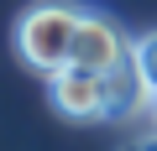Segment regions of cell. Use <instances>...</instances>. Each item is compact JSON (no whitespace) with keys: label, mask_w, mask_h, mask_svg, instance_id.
I'll list each match as a JSON object with an SVG mask.
<instances>
[{"label":"cell","mask_w":157,"mask_h":151,"mask_svg":"<svg viewBox=\"0 0 157 151\" xmlns=\"http://www.w3.org/2000/svg\"><path fill=\"white\" fill-rule=\"evenodd\" d=\"M78 21H84V11L78 5H63V0H42V5H32L21 21H16V52L26 68L37 73H52L73 63V37H78Z\"/></svg>","instance_id":"cell-1"},{"label":"cell","mask_w":157,"mask_h":151,"mask_svg":"<svg viewBox=\"0 0 157 151\" xmlns=\"http://www.w3.org/2000/svg\"><path fill=\"white\" fill-rule=\"evenodd\" d=\"M47 99L63 120H110V78L94 68H58L47 78Z\"/></svg>","instance_id":"cell-2"},{"label":"cell","mask_w":157,"mask_h":151,"mask_svg":"<svg viewBox=\"0 0 157 151\" xmlns=\"http://www.w3.org/2000/svg\"><path fill=\"white\" fill-rule=\"evenodd\" d=\"M136 52V42L100 11H84V21H78V37H73V63L78 68H94V73H115L126 57Z\"/></svg>","instance_id":"cell-3"},{"label":"cell","mask_w":157,"mask_h":151,"mask_svg":"<svg viewBox=\"0 0 157 151\" xmlns=\"http://www.w3.org/2000/svg\"><path fill=\"white\" fill-rule=\"evenodd\" d=\"M105 78H110V120H136V115H152V104H157V84L141 73L136 52H131L115 73H105Z\"/></svg>","instance_id":"cell-4"},{"label":"cell","mask_w":157,"mask_h":151,"mask_svg":"<svg viewBox=\"0 0 157 151\" xmlns=\"http://www.w3.org/2000/svg\"><path fill=\"white\" fill-rule=\"evenodd\" d=\"M136 63H141V73H147V78H152V84H157V31H152V37H141V42H136Z\"/></svg>","instance_id":"cell-5"},{"label":"cell","mask_w":157,"mask_h":151,"mask_svg":"<svg viewBox=\"0 0 157 151\" xmlns=\"http://www.w3.org/2000/svg\"><path fill=\"white\" fill-rule=\"evenodd\" d=\"M121 151H147V141H131V146H121Z\"/></svg>","instance_id":"cell-6"},{"label":"cell","mask_w":157,"mask_h":151,"mask_svg":"<svg viewBox=\"0 0 157 151\" xmlns=\"http://www.w3.org/2000/svg\"><path fill=\"white\" fill-rule=\"evenodd\" d=\"M147 151H157V135H147Z\"/></svg>","instance_id":"cell-7"},{"label":"cell","mask_w":157,"mask_h":151,"mask_svg":"<svg viewBox=\"0 0 157 151\" xmlns=\"http://www.w3.org/2000/svg\"><path fill=\"white\" fill-rule=\"evenodd\" d=\"M152 120H157V104H152Z\"/></svg>","instance_id":"cell-8"}]
</instances>
